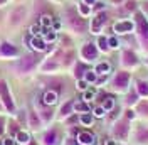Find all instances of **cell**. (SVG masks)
<instances>
[{"label": "cell", "mask_w": 148, "mask_h": 145, "mask_svg": "<svg viewBox=\"0 0 148 145\" xmlns=\"http://www.w3.org/2000/svg\"><path fill=\"white\" fill-rule=\"evenodd\" d=\"M133 22H135V36H136V42H138L140 49L148 54V19L145 12L138 9L133 14Z\"/></svg>", "instance_id": "obj_1"}, {"label": "cell", "mask_w": 148, "mask_h": 145, "mask_svg": "<svg viewBox=\"0 0 148 145\" xmlns=\"http://www.w3.org/2000/svg\"><path fill=\"white\" fill-rule=\"evenodd\" d=\"M131 81H133V76H131V71H126V69H120V71L114 72L113 79L110 83V88L114 93H128L131 90Z\"/></svg>", "instance_id": "obj_2"}, {"label": "cell", "mask_w": 148, "mask_h": 145, "mask_svg": "<svg viewBox=\"0 0 148 145\" xmlns=\"http://www.w3.org/2000/svg\"><path fill=\"white\" fill-rule=\"evenodd\" d=\"M113 138L120 140V142H128L131 137V122L126 120L125 117H120L111 127Z\"/></svg>", "instance_id": "obj_3"}, {"label": "cell", "mask_w": 148, "mask_h": 145, "mask_svg": "<svg viewBox=\"0 0 148 145\" xmlns=\"http://www.w3.org/2000/svg\"><path fill=\"white\" fill-rule=\"evenodd\" d=\"M67 15H69V19H67V24H69V27H71V30H73V32H76V34H84V32L88 30L89 24H88V20H86L83 15H79V14H77V10L69 9Z\"/></svg>", "instance_id": "obj_4"}, {"label": "cell", "mask_w": 148, "mask_h": 145, "mask_svg": "<svg viewBox=\"0 0 148 145\" xmlns=\"http://www.w3.org/2000/svg\"><path fill=\"white\" fill-rule=\"evenodd\" d=\"M140 64V56L133 51V49H123L120 52V66L121 69H126V71H133L135 68H138Z\"/></svg>", "instance_id": "obj_5"}, {"label": "cell", "mask_w": 148, "mask_h": 145, "mask_svg": "<svg viewBox=\"0 0 148 145\" xmlns=\"http://www.w3.org/2000/svg\"><path fill=\"white\" fill-rule=\"evenodd\" d=\"M113 32L114 36H126V34H133L135 32V22L133 19H121V20H116L113 24Z\"/></svg>", "instance_id": "obj_6"}, {"label": "cell", "mask_w": 148, "mask_h": 145, "mask_svg": "<svg viewBox=\"0 0 148 145\" xmlns=\"http://www.w3.org/2000/svg\"><path fill=\"white\" fill-rule=\"evenodd\" d=\"M99 56V49L94 42H86L81 46V57L84 63H94Z\"/></svg>", "instance_id": "obj_7"}, {"label": "cell", "mask_w": 148, "mask_h": 145, "mask_svg": "<svg viewBox=\"0 0 148 145\" xmlns=\"http://www.w3.org/2000/svg\"><path fill=\"white\" fill-rule=\"evenodd\" d=\"M106 22H108V12H106V10H103V12H98V14L94 15V19L91 20V24H89V27H91V34H96V36H99Z\"/></svg>", "instance_id": "obj_8"}, {"label": "cell", "mask_w": 148, "mask_h": 145, "mask_svg": "<svg viewBox=\"0 0 148 145\" xmlns=\"http://www.w3.org/2000/svg\"><path fill=\"white\" fill-rule=\"evenodd\" d=\"M76 142L79 145H96L98 144V138L89 130H79L77 135H76Z\"/></svg>", "instance_id": "obj_9"}, {"label": "cell", "mask_w": 148, "mask_h": 145, "mask_svg": "<svg viewBox=\"0 0 148 145\" xmlns=\"http://www.w3.org/2000/svg\"><path fill=\"white\" fill-rule=\"evenodd\" d=\"M131 138H133V142H136L138 145L148 144V127L138 125L135 132H131Z\"/></svg>", "instance_id": "obj_10"}, {"label": "cell", "mask_w": 148, "mask_h": 145, "mask_svg": "<svg viewBox=\"0 0 148 145\" xmlns=\"http://www.w3.org/2000/svg\"><path fill=\"white\" fill-rule=\"evenodd\" d=\"M0 98L3 101V105H5V108L10 110V111H14V101H12V96H10L9 93V88H7V83L5 81H0Z\"/></svg>", "instance_id": "obj_11"}, {"label": "cell", "mask_w": 148, "mask_h": 145, "mask_svg": "<svg viewBox=\"0 0 148 145\" xmlns=\"http://www.w3.org/2000/svg\"><path fill=\"white\" fill-rule=\"evenodd\" d=\"M36 64H37L36 56H25V57L17 64V69L20 72H29V71H32V69L36 68Z\"/></svg>", "instance_id": "obj_12"}, {"label": "cell", "mask_w": 148, "mask_h": 145, "mask_svg": "<svg viewBox=\"0 0 148 145\" xmlns=\"http://www.w3.org/2000/svg\"><path fill=\"white\" fill-rule=\"evenodd\" d=\"M135 113H136V118L148 120V98H143V100H140L138 103H136Z\"/></svg>", "instance_id": "obj_13"}, {"label": "cell", "mask_w": 148, "mask_h": 145, "mask_svg": "<svg viewBox=\"0 0 148 145\" xmlns=\"http://www.w3.org/2000/svg\"><path fill=\"white\" fill-rule=\"evenodd\" d=\"M140 100H141V98L138 96V93L133 90V86H131V90H130L128 93H126V96H125V106H126V108H135Z\"/></svg>", "instance_id": "obj_14"}, {"label": "cell", "mask_w": 148, "mask_h": 145, "mask_svg": "<svg viewBox=\"0 0 148 145\" xmlns=\"http://www.w3.org/2000/svg\"><path fill=\"white\" fill-rule=\"evenodd\" d=\"M133 90L138 93L140 98H148V81L147 79H136Z\"/></svg>", "instance_id": "obj_15"}, {"label": "cell", "mask_w": 148, "mask_h": 145, "mask_svg": "<svg viewBox=\"0 0 148 145\" xmlns=\"http://www.w3.org/2000/svg\"><path fill=\"white\" fill-rule=\"evenodd\" d=\"M121 7H123L121 10H123L125 14H130V15H133V14H135V12L140 9V3H138V0H125Z\"/></svg>", "instance_id": "obj_16"}, {"label": "cell", "mask_w": 148, "mask_h": 145, "mask_svg": "<svg viewBox=\"0 0 148 145\" xmlns=\"http://www.w3.org/2000/svg\"><path fill=\"white\" fill-rule=\"evenodd\" d=\"M30 46H32V49L37 51V52H42V51H46L47 49V42L42 39V36L32 37V39H30Z\"/></svg>", "instance_id": "obj_17"}, {"label": "cell", "mask_w": 148, "mask_h": 145, "mask_svg": "<svg viewBox=\"0 0 148 145\" xmlns=\"http://www.w3.org/2000/svg\"><path fill=\"white\" fill-rule=\"evenodd\" d=\"M0 54H3V56H17L18 54V49L14 44L2 42V44H0Z\"/></svg>", "instance_id": "obj_18"}, {"label": "cell", "mask_w": 148, "mask_h": 145, "mask_svg": "<svg viewBox=\"0 0 148 145\" xmlns=\"http://www.w3.org/2000/svg\"><path fill=\"white\" fill-rule=\"evenodd\" d=\"M42 103L47 105V106L56 105V103H57V91H54V90L46 91V93H44V98H42Z\"/></svg>", "instance_id": "obj_19"}, {"label": "cell", "mask_w": 148, "mask_h": 145, "mask_svg": "<svg viewBox=\"0 0 148 145\" xmlns=\"http://www.w3.org/2000/svg\"><path fill=\"white\" fill-rule=\"evenodd\" d=\"M96 46H98V49H99V52H110V44H108V36H98V41H96Z\"/></svg>", "instance_id": "obj_20"}, {"label": "cell", "mask_w": 148, "mask_h": 145, "mask_svg": "<svg viewBox=\"0 0 148 145\" xmlns=\"http://www.w3.org/2000/svg\"><path fill=\"white\" fill-rule=\"evenodd\" d=\"M74 113H89L91 110H89V105L86 103V101H83V100H77V101H74Z\"/></svg>", "instance_id": "obj_21"}, {"label": "cell", "mask_w": 148, "mask_h": 145, "mask_svg": "<svg viewBox=\"0 0 148 145\" xmlns=\"http://www.w3.org/2000/svg\"><path fill=\"white\" fill-rule=\"evenodd\" d=\"M57 144V130H49L44 135V145H56Z\"/></svg>", "instance_id": "obj_22"}, {"label": "cell", "mask_w": 148, "mask_h": 145, "mask_svg": "<svg viewBox=\"0 0 148 145\" xmlns=\"http://www.w3.org/2000/svg\"><path fill=\"white\" fill-rule=\"evenodd\" d=\"M96 74L98 76H110V72H111V66L110 63H99V64H96Z\"/></svg>", "instance_id": "obj_23"}, {"label": "cell", "mask_w": 148, "mask_h": 145, "mask_svg": "<svg viewBox=\"0 0 148 145\" xmlns=\"http://www.w3.org/2000/svg\"><path fill=\"white\" fill-rule=\"evenodd\" d=\"M15 142L20 145H29L30 144V135H29L27 132H24V130H18L17 133H15Z\"/></svg>", "instance_id": "obj_24"}, {"label": "cell", "mask_w": 148, "mask_h": 145, "mask_svg": "<svg viewBox=\"0 0 148 145\" xmlns=\"http://www.w3.org/2000/svg\"><path fill=\"white\" fill-rule=\"evenodd\" d=\"M101 106L104 108V111H106V113H110L111 110H114V108H116L114 98H113V96H108V95H106V96H104V100H103V103H101Z\"/></svg>", "instance_id": "obj_25"}, {"label": "cell", "mask_w": 148, "mask_h": 145, "mask_svg": "<svg viewBox=\"0 0 148 145\" xmlns=\"http://www.w3.org/2000/svg\"><path fill=\"white\" fill-rule=\"evenodd\" d=\"M79 123L83 125V127H91L92 123H94V117H92V113H81L79 115Z\"/></svg>", "instance_id": "obj_26"}, {"label": "cell", "mask_w": 148, "mask_h": 145, "mask_svg": "<svg viewBox=\"0 0 148 145\" xmlns=\"http://www.w3.org/2000/svg\"><path fill=\"white\" fill-rule=\"evenodd\" d=\"M88 69H89V68H88V66H84V64L79 61V63L76 64V68H74V76H76V79H83L84 72L88 71Z\"/></svg>", "instance_id": "obj_27"}, {"label": "cell", "mask_w": 148, "mask_h": 145, "mask_svg": "<svg viewBox=\"0 0 148 145\" xmlns=\"http://www.w3.org/2000/svg\"><path fill=\"white\" fill-rule=\"evenodd\" d=\"M59 68V63H57V59L56 57H49L46 63H44V66H42V69L44 71H56Z\"/></svg>", "instance_id": "obj_28"}, {"label": "cell", "mask_w": 148, "mask_h": 145, "mask_svg": "<svg viewBox=\"0 0 148 145\" xmlns=\"http://www.w3.org/2000/svg\"><path fill=\"white\" fill-rule=\"evenodd\" d=\"M74 101H67V103H64L62 105V108H61V117L66 118V117H69V115H73L74 113Z\"/></svg>", "instance_id": "obj_29"}, {"label": "cell", "mask_w": 148, "mask_h": 145, "mask_svg": "<svg viewBox=\"0 0 148 145\" xmlns=\"http://www.w3.org/2000/svg\"><path fill=\"white\" fill-rule=\"evenodd\" d=\"M77 12H79V15H83V17H88V15H91V5H88L86 2H81L79 5H77Z\"/></svg>", "instance_id": "obj_30"}, {"label": "cell", "mask_w": 148, "mask_h": 145, "mask_svg": "<svg viewBox=\"0 0 148 145\" xmlns=\"http://www.w3.org/2000/svg\"><path fill=\"white\" fill-rule=\"evenodd\" d=\"M98 78H99V76H98V74H96V71H92V69H88V71L84 72V81H88L89 83V84H92V83H96L98 81Z\"/></svg>", "instance_id": "obj_31"}, {"label": "cell", "mask_w": 148, "mask_h": 145, "mask_svg": "<svg viewBox=\"0 0 148 145\" xmlns=\"http://www.w3.org/2000/svg\"><path fill=\"white\" fill-rule=\"evenodd\" d=\"M24 15H25V10L20 7V9H17L14 14H12V22H14V24H18V22L24 19Z\"/></svg>", "instance_id": "obj_32"}, {"label": "cell", "mask_w": 148, "mask_h": 145, "mask_svg": "<svg viewBox=\"0 0 148 145\" xmlns=\"http://www.w3.org/2000/svg\"><path fill=\"white\" fill-rule=\"evenodd\" d=\"M108 44H110V49H120V39L118 36H110L108 37Z\"/></svg>", "instance_id": "obj_33"}, {"label": "cell", "mask_w": 148, "mask_h": 145, "mask_svg": "<svg viewBox=\"0 0 148 145\" xmlns=\"http://www.w3.org/2000/svg\"><path fill=\"white\" fill-rule=\"evenodd\" d=\"M94 98H96V90H86L84 91V95H83V101H86V103H88V101H91V100H94Z\"/></svg>", "instance_id": "obj_34"}, {"label": "cell", "mask_w": 148, "mask_h": 145, "mask_svg": "<svg viewBox=\"0 0 148 145\" xmlns=\"http://www.w3.org/2000/svg\"><path fill=\"white\" fill-rule=\"evenodd\" d=\"M123 117L130 120V122H133L135 118H136V113H135V108H126L125 110V113H123Z\"/></svg>", "instance_id": "obj_35"}, {"label": "cell", "mask_w": 148, "mask_h": 145, "mask_svg": "<svg viewBox=\"0 0 148 145\" xmlns=\"http://www.w3.org/2000/svg\"><path fill=\"white\" fill-rule=\"evenodd\" d=\"M42 39H44L46 42H54L56 39H57V32H54V30L51 29V30H49V32H47L46 36L42 37Z\"/></svg>", "instance_id": "obj_36"}, {"label": "cell", "mask_w": 148, "mask_h": 145, "mask_svg": "<svg viewBox=\"0 0 148 145\" xmlns=\"http://www.w3.org/2000/svg\"><path fill=\"white\" fill-rule=\"evenodd\" d=\"M104 115H106V111H104V108H103L101 105L92 110V117H94V118H103Z\"/></svg>", "instance_id": "obj_37"}, {"label": "cell", "mask_w": 148, "mask_h": 145, "mask_svg": "<svg viewBox=\"0 0 148 145\" xmlns=\"http://www.w3.org/2000/svg\"><path fill=\"white\" fill-rule=\"evenodd\" d=\"M40 26L42 27H51L52 26V17L51 15H42L40 17Z\"/></svg>", "instance_id": "obj_38"}, {"label": "cell", "mask_w": 148, "mask_h": 145, "mask_svg": "<svg viewBox=\"0 0 148 145\" xmlns=\"http://www.w3.org/2000/svg\"><path fill=\"white\" fill-rule=\"evenodd\" d=\"M91 9H92V12H96V14H98V12H103V10L106 9V5H104L103 2H94V3L91 5Z\"/></svg>", "instance_id": "obj_39"}, {"label": "cell", "mask_w": 148, "mask_h": 145, "mask_svg": "<svg viewBox=\"0 0 148 145\" xmlns=\"http://www.w3.org/2000/svg\"><path fill=\"white\" fill-rule=\"evenodd\" d=\"M30 32H32L34 37L42 36V26H32V27H30Z\"/></svg>", "instance_id": "obj_40"}, {"label": "cell", "mask_w": 148, "mask_h": 145, "mask_svg": "<svg viewBox=\"0 0 148 145\" xmlns=\"http://www.w3.org/2000/svg\"><path fill=\"white\" fill-rule=\"evenodd\" d=\"M88 84H89V83L84 81V79H77V83H76V88H77L79 91H86V90H88Z\"/></svg>", "instance_id": "obj_41"}, {"label": "cell", "mask_w": 148, "mask_h": 145, "mask_svg": "<svg viewBox=\"0 0 148 145\" xmlns=\"http://www.w3.org/2000/svg\"><path fill=\"white\" fill-rule=\"evenodd\" d=\"M30 127H34V128L39 127V118H37V113H30Z\"/></svg>", "instance_id": "obj_42"}, {"label": "cell", "mask_w": 148, "mask_h": 145, "mask_svg": "<svg viewBox=\"0 0 148 145\" xmlns=\"http://www.w3.org/2000/svg\"><path fill=\"white\" fill-rule=\"evenodd\" d=\"M73 57H74L73 52H66L64 54V64H71L73 63Z\"/></svg>", "instance_id": "obj_43"}, {"label": "cell", "mask_w": 148, "mask_h": 145, "mask_svg": "<svg viewBox=\"0 0 148 145\" xmlns=\"http://www.w3.org/2000/svg\"><path fill=\"white\" fill-rule=\"evenodd\" d=\"M104 145H118V140L116 138H106L104 140Z\"/></svg>", "instance_id": "obj_44"}, {"label": "cell", "mask_w": 148, "mask_h": 145, "mask_svg": "<svg viewBox=\"0 0 148 145\" xmlns=\"http://www.w3.org/2000/svg\"><path fill=\"white\" fill-rule=\"evenodd\" d=\"M14 144H15V140H14V138H10V137L3 140V145H14Z\"/></svg>", "instance_id": "obj_45"}, {"label": "cell", "mask_w": 148, "mask_h": 145, "mask_svg": "<svg viewBox=\"0 0 148 145\" xmlns=\"http://www.w3.org/2000/svg\"><path fill=\"white\" fill-rule=\"evenodd\" d=\"M66 145H79V144L76 142V138H67V142H66Z\"/></svg>", "instance_id": "obj_46"}, {"label": "cell", "mask_w": 148, "mask_h": 145, "mask_svg": "<svg viewBox=\"0 0 148 145\" xmlns=\"http://www.w3.org/2000/svg\"><path fill=\"white\" fill-rule=\"evenodd\" d=\"M52 27L59 29V27H61V22H59V20H52Z\"/></svg>", "instance_id": "obj_47"}, {"label": "cell", "mask_w": 148, "mask_h": 145, "mask_svg": "<svg viewBox=\"0 0 148 145\" xmlns=\"http://www.w3.org/2000/svg\"><path fill=\"white\" fill-rule=\"evenodd\" d=\"M2 133H3V118L0 117V137H2Z\"/></svg>", "instance_id": "obj_48"}, {"label": "cell", "mask_w": 148, "mask_h": 145, "mask_svg": "<svg viewBox=\"0 0 148 145\" xmlns=\"http://www.w3.org/2000/svg\"><path fill=\"white\" fill-rule=\"evenodd\" d=\"M111 2H113V3H121V5H123V2H125V0H111Z\"/></svg>", "instance_id": "obj_49"}, {"label": "cell", "mask_w": 148, "mask_h": 145, "mask_svg": "<svg viewBox=\"0 0 148 145\" xmlns=\"http://www.w3.org/2000/svg\"><path fill=\"white\" fill-rule=\"evenodd\" d=\"M84 2H86V3H88V5H92V3H94V2H96V0H84Z\"/></svg>", "instance_id": "obj_50"}, {"label": "cell", "mask_w": 148, "mask_h": 145, "mask_svg": "<svg viewBox=\"0 0 148 145\" xmlns=\"http://www.w3.org/2000/svg\"><path fill=\"white\" fill-rule=\"evenodd\" d=\"M143 63H145V66H148V54H147V57H145V61H143Z\"/></svg>", "instance_id": "obj_51"}, {"label": "cell", "mask_w": 148, "mask_h": 145, "mask_svg": "<svg viewBox=\"0 0 148 145\" xmlns=\"http://www.w3.org/2000/svg\"><path fill=\"white\" fill-rule=\"evenodd\" d=\"M5 3V0H0V5H3Z\"/></svg>", "instance_id": "obj_52"}, {"label": "cell", "mask_w": 148, "mask_h": 145, "mask_svg": "<svg viewBox=\"0 0 148 145\" xmlns=\"http://www.w3.org/2000/svg\"><path fill=\"white\" fill-rule=\"evenodd\" d=\"M30 145H36V144H30Z\"/></svg>", "instance_id": "obj_53"}, {"label": "cell", "mask_w": 148, "mask_h": 145, "mask_svg": "<svg viewBox=\"0 0 148 145\" xmlns=\"http://www.w3.org/2000/svg\"><path fill=\"white\" fill-rule=\"evenodd\" d=\"M57 2H61V0H57Z\"/></svg>", "instance_id": "obj_54"}]
</instances>
